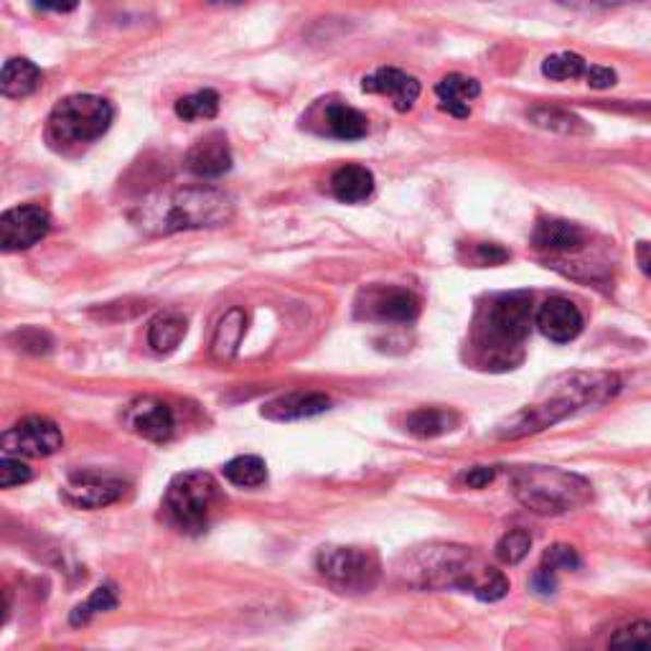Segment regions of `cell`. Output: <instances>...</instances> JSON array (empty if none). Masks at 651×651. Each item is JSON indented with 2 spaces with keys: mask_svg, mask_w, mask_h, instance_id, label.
Instances as JSON below:
<instances>
[{
  "mask_svg": "<svg viewBox=\"0 0 651 651\" xmlns=\"http://www.w3.org/2000/svg\"><path fill=\"white\" fill-rule=\"evenodd\" d=\"M402 583L420 591H461L479 601H499L509 593V580L481 557L461 545H427L408 553L397 565Z\"/></svg>",
  "mask_w": 651,
  "mask_h": 651,
  "instance_id": "obj_1",
  "label": "cell"
},
{
  "mask_svg": "<svg viewBox=\"0 0 651 651\" xmlns=\"http://www.w3.org/2000/svg\"><path fill=\"white\" fill-rule=\"evenodd\" d=\"M234 217L232 196L219 189H176L148 196L135 206L133 221L145 234H173L186 229L227 225Z\"/></svg>",
  "mask_w": 651,
  "mask_h": 651,
  "instance_id": "obj_2",
  "label": "cell"
},
{
  "mask_svg": "<svg viewBox=\"0 0 651 651\" xmlns=\"http://www.w3.org/2000/svg\"><path fill=\"white\" fill-rule=\"evenodd\" d=\"M532 326V293L511 290L489 298L473 326V347L486 370H511L522 359Z\"/></svg>",
  "mask_w": 651,
  "mask_h": 651,
  "instance_id": "obj_3",
  "label": "cell"
},
{
  "mask_svg": "<svg viewBox=\"0 0 651 651\" xmlns=\"http://www.w3.org/2000/svg\"><path fill=\"white\" fill-rule=\"evenodd\" d=\"M622 382L616 374H570L563 379L560 387L553 389V395L538 405L519 410L517 415H511L507 423L499 425L502 438H525V435H534L545 427L560 423V420L570 418L572 412L588 405H601L618 395Z\"/></svg>",
  "mask_w": 651,
  "mask_h": 651,
  "instance_id": "obj_4",
  "label": "cell"
},
{
  "mask_svg": "<svg viewBox=\"0 0 651 651\" xmlns=\"http://www.w3.org/2000/svg\"><path fill=\"white\" fill-rule=\"evenodd\" d=\"M517 502L540 517H557L591 502L593 489L578 473L555 466H522L511 477Z\"/></svg>",
  "mask_w": 651,
  "mask_h": 651,
  "instance_id": "obj_5",
  "label": "cell"
},
{
  "mask_svg": "<svg viewBox=\"0 0 651 651\" xmlns=\"http://www.w3.org/2000/svg\"><path fill=\"white\" fill-rule=\"evenodd\" d=\"M112 105L97 95H72L53 107L46 137L53 148L87 145L103 137L112 125Z\"/></svg>",
  "mask_w": 651,
  "mask_h": 651,
  "instance_id": "obj_6",
  "label": "cell"
},
{
  "mask_svg": "<svg viewBox=\"0 0 651 651\" xmlns=\"http://www.w3.org/2000/svg\"><path fill=\"white\" fill-rule=\"evenodd\" d=\"M217 496L219 486L212 473L186 471L173 477L171 484H168L164 507L181 532L198 534L209 525V515Z\"/></svg>",
  "mask_w": 651,
  "mask_h": 651,
  "instance_id": "obj_7",
  "label": "cell"
},
{
  "mask_svg": "<svg viewBox=\"0 0 651 651\" xmlns=\"http://www.w3.org/2000/svg\"><path fill=\"white\" fill-rule=\"evenodd\" d=\"M316 568L339 593H370L379 583L382 563L374 550L366 547H324L316 557Z\"/></svg>",
  "mask_w": 651,
  "mask_h": 651,
  "instance_id": "obj_8",
  "label": "cell"
},
{
  "mask_svg": "<svg viewBox=\"0 0 651 651\" xmlns=\"http://www.w3.org/2000/svg\"><path fill=\"white\" fill-rule=\"evenodd\" d=\"M64 446V435L57 423L46 418H23L3 433V456L46 458Z\"/></svg>",
  "mask_w": 651,
  "mask_h": 651,
  "instance_id": "obj_9",
  "label": "cell"
},
{
  "mask_svg": "<svg viewBox=\"0 0 651 651\" xmlns=\"http://www.w3.org/2000/svg\"><path fill=\"white\" fill-rule=\"evenodd\" d=\"M51 229L49 212L36 204L15 206L0 217V248L3 252H19L34 248Z\"/></svg>",
  "mask_w": 651,
  "mask_h": 651,
  "instance_id": "obj_10",
  "label": "cell"
},
{
  "mask_svg": "<svg viewBox=\"0 0 651 651\" xmlns=\"http://www.w3.org/2000/svg\"><path fill=\"white\" fill-rule=\"evenodd\" d=\"M359 316L382 324H412L420 313L415 293L405 288H370L359 296Z\"/></svg>",
  "mask_w": 651,
  "mask_h": 651,
  "instance_id": "obj_11",
  "label": "cell"
},
{
  "mask_svg": "<svg viewBox=\"0 0 651 651\" xmlns=\"http://www.w3.org/2000/svg\"><path fill=\"white\" fill-rule=\"evenodd\" d=\"M311 118H316V133L336 137V141H362L370 133V122L351 105H343L339 99H324L311 110Z\"/></svg>",
  "mask_w": 651,
  "mask_h": 651,
  "instance_id": "obj_12",
  "label": "cell"
},
{
  "mask_svg": "<svg viewBox=\"0 0 651 651\" xmlns=\"http://www.w3.org/2000/svg\"><path fill=\"white\" fill-rule=\"evenodd\" d=\"M125 423L141 438L164 443L173 435V410L156 397H141V400L128 405Z\"/></svg>",
  "mask_w": 651,
  "mask_h": 651,
  "instance_id": "obj_13",
  "label": "cell"
},
{
  "mask_svg": "<svg viewBox=\"0 0 651 651\" xmlns=\"http://www.w3.org/2000/svg\"><path fill=\"white\" fill-rule=\"evenodd\" d=\"M362 89L370 92V95L389 97L397 112L412 110V105L420 97V82L415 76L395 67L374 69L372 74H366L362 80Z\"/></svg>",
  "mask_w": 651,
  "mask_h": 651,
  "instance_id": "obj_14",
  "label": "cell"
},
{
  "mask_svg": "<svg viewBox=\"0 0 651 651\" xmlns=\"http://www.w3.org/2000/svg\"><path fill=\"white\" fill-rule=\"evenodd\" d=\"M534 324L550 341L568 343L583 331V313L568 298H550L540 305Z\"/></svg>",
  "mask_w": 651,
  "mask_h": 651,
  "instance_id": "obj_15",
  "label": "cell"
},
{
  "mask_svg": "<svg viewBox=\"0 0 651 651\" xmlns=\"http://www.w3.org/2000/svg\"><path fill=\"white\" fill-rule=\"evenodd\" d=\"M534 250L550 257H570L586 250L588 234L578 225L565 219H542L532 234Z\"/></svg>",
  "mask_w": 651,
  "mask_h": 651,
  "instance_id": "obj_16",
  "label": "cell"
},
{
  "mask_svg": "<svg viewBox=\"0 0 651 651\" xmlns=\"http://www.w3.org/2000/svg\"><path fill=\"white\" fill-rule=\"evenodd\" d=\"M125 494V484L118 479H103L82 473L72 477V481L64 486V499L80 509H103L107 504H114Z\"/></svg>",
  "mask_w": 651,
  "mask_h": 651,
  "instance_id": "obj_17",
  "label": "cell"
},
{
  "mask_svg": "<svg viewBox=\"0 0 651 651\" xmlns=\"http://www.w3.org/2000/svg\"><path fill=\"white\" fill-rule=\"evenodd\" d=\"M186 168L198 179H219L232 168V148L225 133H209L186 153Z\"/></svg>",
  "mask_w": 651,
  "mask_h": 651,
  "instance_id": "obj_18",
  "label": "cell"
},
{
  "mask_svg": "<svg viewBox=\"0 0 651 651\" xmlns=\"http://www.w3.org/2000/svg\"><path fill=\"white\" fill-rule=\"evenodd\" d=\"M328 408H331V400L321 393H288L263 405L260 412H263V418L275 420V423H288V420L316 418Z\"/></svg>",
  "mask_w": 651,
  "mask_h": 651,
  "instance_id": "obj_19",
  "label": "cell"
},
{
  "mask_svg": "<svg viewBox=\"0 0 651 651\" xmlns=\"http://www.w3.org/2000/svg\"><path fill=\"white\" fill-rule=\"evenodd\" d=\"M481 95V84L473 76L463 74H448L435 84V97L443 110L454 118H469L471 103Z\"/></svg>",
  "mask_w": 651,
  "mask_h": 651,
  "instance_id": "obj_20",
  "label": "cell"
},
{
  "mask_svg": "<svg viewBox=\"0 0 651 651\" xmlns=\"http://www.w3.org/2000/svg\"><path fill=\"white\" fill-rule=\"evenodd\" d=\"M374 176L364 166H341L331 176V194L343 204H362L372 196Z\"/></svg>",
  "mask_w": 651,
  "mask_h": 651,
  "instance_id": "obj_21",
  "label": "cell"
},
{
  "mask_svg": "<svg viewBox=\"0 0 651 651\" xmlns=\"http://www.w3.org/2000/svg\"><path fill=\"white\" fill-rule=\"evenodd\" d=\"M244 326H248V316H244L242 309H229L225 316L219 318L212 339V357L217 359V362H232L237 357L244 336Z\"/></svg>",
  "mask_w": 651,
  "mask_h": 651,
  "instance_id": "obj_22",
  "label": "cell"
},
{
  "mask_svg": "<svg viewBox=\"0 0 651 651\" xmlns=\"http://www.w3.org/2000/svg\"><path fill=\"white\" fill-rule=\"evenodd\" d=\"M38 84H41V69H38L34 61L21 57L5 61L3 76H0V92H3L5 97H28L31 92H36Z\"/></svg>",
  "mask_w": 651,
  "mask_h": 651,
  "instance_id": "obj_23",
  "label": "cell"
},
{
  "mask_svg": "<svg viewBox=\"0 0 651 651\" xmlns=\"http://www.w3.org/2000/svg\"><path fill=\"white\" fill-rule=\"evenodd\" d=\"M186 336V318L179 311H164L150 321L148 326V347L156 354H171Z\"/></svg>",
  "mask_w": 651,
  "mask_h": 651,
  "instance_id": "obj_24",
  "label": "cell"
},
{
  "mask_svg": "<svg viewBox=\"0 0 651 651\" xmlns=\"http://www.w3.org/2000/svg\"><path fill=\"white\" fill-rule=\"evenodd\" d=\"M458 412L446 410V408H420L410 412L405 425H408V433L415 435V438H438V435H446L456 431L458 425Z\"/></svg>",
  "mask_w": 651,
  "mask_h": 651,
  "instance_id": "obj_25",
  "label": "cell"
},
{
  "mask_svg": "<svg viewBox=\"0 0 651 651\" xmlns=\"http://www.w3.org/2000/svg\"><path fill=\"white\" fill-rule=\"evenodd\" d=\"M527 118L532 120V125L553 130V133H563V135H588L591 128L586 125V120H580L578 114H572L570 110H563V107H532L527 112Z\"/></svg>",
  "mask_w": 651,
  "mask_h": 651,
  "instance_id": "obj_26",
  "label": "cell"
},
{
  "mask_svg": "<svg viewBox=\"0 0 651 651\" xmlns=\"http://www.w3.org/2000/svg\"><path fill=\"white\" fill-rule=\"evenodd\" d=\"M225 479L240 489H257L267 481V466L260 456H237L225 463Z\"/></svg>",
  "mask_w": 651,
  "mask_h": 651,
  "instance_id": "obj_27",
  "label": "cell"
},
{
  "mask_svg": "<svg viewBox=\"0 0 651 651\" xmlns=\"http://www.w3.org/2000/svg\"><path fill=\"white\" fill-rule=\"evenodd\" d=\"M591 67L593 64H588L580 53L560 51V53H553V57H547L545 61H542V74L553 82H568V80H578V76L588 80Z\"/></svg>",
  "mask_w": 651,
  "mask_h": 651,
  "instance_id": "obj_28",
  "label": "cell"
},
{
  "mask_svg": "<svg viewBox=\"0 0 651 651\" xmlns=\"http://www.w3.org/2000/svg\"><path fill=\"white\" fill-rule=\"evenodd\" d=\"M176 114H179L181 120H212L217 118L219 112V95L214 89H198L194 95H186L181 97L179 103H176Z\"/></svg>",
  "mask_w": 651,
  "mask_h": 651,
  "instance_id": "obj_29",
  "label": "cell"
},
{
  "mask_svg": "<svg viewBox=\"0 0 651 651\" xmlns=\"http://www.w3.org/2000/svg\"><path fill=\"white\" fill-rule=\"evenodd\" d=\"M114 608H118V593H114V586H99L87 601L80 603V606H74L72 616H69V624L84 626L95 616L107 614V611H114Z\"/></svg>",
  "mask_w": 651,
  "mask_h": 651,
  "instance_id": "obj_30",
  "label": "cell"
},
{
  "mask_svg": "<svg viewBox=\"0 0 651 651\" xmlns=\"http://www.w3.org/2000/svg\"><path fill=\"white\" fill-rule=\"evenodd\" d=\"M530 547H532V534L527 530H511L504 534L499 540V545H496V557H499V563L504 565H517L522 563L527 555H530Z\"/></svg>",
  "mask_w": 651,
  "mask_h": 651,
  "instance_id": "obj_31",
  "label": "cell"
},
{
  "mask_svg": "<svg viewBox=\"0 0 651 651\" xmlns=\"http://www.w3.org/2000/svg\"><path fill=\"white\" fill-rule=\"evenodd\" d=\"M614 649H651V624L637 622L618 629L608 641Z\"/></svg>",
  "mask_w": 651,
  "mask_h": 651,
  "instance_id": "obj_32",
  "label": "cell"
},
{
  "mask_svg": "<svg viewBox=\"0 0 651 651\" xmlns=\"http://www.w3.org/2000/svg\"><path fill=\"white\" fill-rule=\"evenodd\" d=\"M31 481V469L21 461L19 456H3L0 461V486L3 489H13Z\"/></svg>",
  "mask_w": 651,
  "mask_h": 651,
  "instance_id": "obj_33",
  "label": "cell"
},
{
  "mask_svg": "<svg viewBox=\"0 0 651 651\" xmlns=\"http://www.w3.org/2000/svg\"><path fill=\"white\" fill-rule=\"evenodd\" d=\"M542 563L547 565V568L557 570H578L580 568V557L576 553V547L570 545H553L547 547L545 557H542Z\"/></svg>",
  "mask_w": 651,
  "mask_h": 651,
  "instance_id": "obj_34",
  "label": "cell"
},
{
  "mask_svg": "<svg viewBox=\"0 0 651 651\" xmlns=\"http://www.w3.org/2000/svg\"><path fill=\"white\" fill-rule=\"evenodd\" d=\"M11 339L19 341V349L31 351V354H46L51 349V339L38 328H23V331H15Z\"/></svg>",
  "mask_w": 651,
  "mask_h": 651,
  "instance_id": "obj_35",
  "label": "cell"
},
{
  "mask_svg": "<svg viewBox=\"0 0 651 651\" xmlns=\"http://www.w3.org/2000/svg\"><path fill=\"white\" fill-rule=\"evenodd\" d=\"M511 257V252L509 250H504L502 244H496V242H481V244H477V248H473V263L477 265H502V263H507V260Z\"/></svg>",
  "mask_w": 651,
  "mask_h": 651,
  "instance_id": "obj_36",
  "label": "cell"
},
{
  "mask_svg": "<svg viewBox=\"0 0 651 651\" xmlns=\"http://www.w3.org/2000/svg\"><path fill=\"white\" fill-rule=\"evenodd\" d=\"M494 479H496L494 466H473V469H469L461 477L463 484L471 486V489H484V486L492 484Z\"/></svg>",
  "mask_w": 651,
  "mask_h": 651,
  "instance_id": "obj_37",
  "label": "cell"
},
{
  "mask_svg": "<svg viewBox=\"0 0 651 651\" xmlns=\"http://www.w3.org/2000/svg\"><path fill=\"white\" fill-rule=\"evenodd\" d=\"M555 588H557L555 570L547 568V565H542V568H538V572L532 576V591L540 595H553Z\"/></svg>",
  "mask_w": 651,
  "mask_h": 651,
  "instance_id": "obj_38",
  "label": "cell"
},
{
  "mask_svg": "<svg viewBox=\"0 0 651 651\" xmlns=\"http://www.w3.org/2000/svg\"><path fill=\"white\" fill-rule=\"evenodd\" d=\"M557 3L576 8V11H603V8H618L634 0H557Z\"/></svg>",
  "mask_w": 651,
  "mask_h": 651,
  "instance_id": "obj_39",
  "label": "cell"
},
{
  "mask_svg": "<svg viewBox=\"0 0 651 651\" xmlns=\"http://www.w3.org/2000/svg\"><path fill=\"white\" fill-rule=\"evenodd\" d=\"M616 72L614 69H608V67H599V64H593L591 67V74H588V84H591L593 89H608V87H614L616 84Z\"/></svg>",
  "mask_w": 651,
  "mask_h": 651,
  "instance_id": "obj_40",
  "label": "cell"
},
{
  "mask_svg": "<svg viewBox=\"0 0 651 651\" xmlns=\"http://www.w3.org/2000/svg\"><path fill=\"white\" fill-rule=\"evenodd\" d=\"M36 8H41V11H51V13H72L76 5H80V0H34Z\"/></svg>",
  "mask_w": 651,
  "mask_h": 651,
  "instance_id": "obj_41",
  "label": "cell"
},
{
  "mask_svg": "<svg viewBox=\"0 0 651 651\" xmlns=\"http://www.w3.org/2000/svg\"><path fill=\"white\" fill-rule=\"evenodd\" d=\"M637 260H639L641 273H644L647 278L651 280V242H639V248H637Z\"/></svg>",
  "mask_w": 651,
  "mask_h": 651,
  "instance_id": "obj_42",
  "label": "cell"
}]
</instances>
